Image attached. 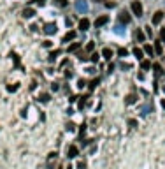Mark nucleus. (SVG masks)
Segmentation results:
<instances>
[{"label": "nucleus", "instance_id": "nucleus-19", "mask_svg": "<svg viewBox=\"0 0 165 169\" xmlns=\"http://www.w3.org/2000/svg\"><path fill=\"white\" fill-rule=\"evenodd\" d=\"M39 100H40V102H44V104H46V102H49V94H40V95H39Z\"/></svg>", "mask_w": 165, "mask_h": 169}, {"label": "nucleus", "instance_id": "nucleus-8", "mask_svg": "<svg viewBox=\"0 0 165 169\" xmlns=\"http://www.w3.org/2000/svg\"><path fill=\"white\" fill-rule=\"evenodd\" d=\"M79 28H81L83 32H84V30H88V28H90V21H88L86 18H83L81 21H79Z\"/></svg>", "mask_w": 165, "mask_h": 169}, {"label": "nucleus", "instance_id": "nucleus-16", "mask_svg": "<svg viewBox=\"0 0 165 169\" xmlns=\"http://www.w3.org/2000/svg\"><path fill=\"white\" fill-rule=\"evenodd\" d=\"M81 48V42H74V44H70L69 46V53H72V51H77Z\"/></svg>", "mask_w": 165, "mask_h": 169}, {"label": "nucleus", "instance_id": "nucleus-20", "mask_svg": "<svg viewBox=\"0 0 165 169\" xmlns=\"http://www.w3.org/2000/svg\"><path fill=\"white\" fill-rule=\"evenodd\" d=\"M141 67H142L144 71H147V69L151 67V62H149V60H142V62H141Z\"/></svg>", "mask_w": 165, "mask_h": 169}, {"label": "nucleus", "instance_id": "nucleus-30", "mask_svg": "<svg viewBox=\"0 0 165 169\" xmlns=\"http://www.w3.org/2000/svg\"><path fill=\"white\" fill-rule=\"evenodd\" d=\"M160 39H162V42H165V28L160 30Z\"/></svg>", "mask_w": 165, "mask_h": 169}, {"label": "nucleus", "instance_id": "nucleus-23", "mask_svg": "<svg viewBox=\"0 0 165 169\" xmlns=\"http://www.w3.org/2000/svg\"><path fill=\"white\" fill-rule=\"evenodd\" d=\"M69 2L67 0H55V5H58V7H65Z\"/></svg>", "mask_w": 165, "mask_h": 169}, {"label": "nucleus", "instance_id": "nucleus-10", "mask_svg": "<svg viewBox=\"0 0 165 169\" xmlns=\"http://www.w3.org/2000/svg\"><path fill=\"white\" fill-rule=\"evenodd\" d=\"M125 102H127V104H135V102H137V95H135V94H130V95H127Z\"/></svg>", "mask_w": 165, "mask_h": 169}, {"label": "nucleus", "instance_id": "nucleus-15", "mask_svg": "<svg viewBox=\"0 0 165 169\" xmlns=\"http://www.w3.org/2000/svg\"><path fill=\"white\" fill-rule=\"evenodd\" d=\"M144 53H147V55H155V48H153V46H151V44H146V46H144Z\"/></svg>", "mask_w": 165, "mask_h": 169}, {"label": "nucleus", "instance_id": "nucleus-25", "mask_svg": "<svg viewBox=\"0 0 165 169\" xmlns=\"http://www.w3.org/2000/svg\"><path fill=\"white\" fill-rule=\"evenodd\" d=\"M127 53H128V51H127L125 48H120V49H118V55L120 56H127Z\"/></svg>", "mask_w": 165, "mask_h": 169}, {"label": "nucleus", "instance_id": "nucleus-28", "mask_svg": "<svg viewBox=\"0 0 165 169\" xmlns=\"http://www.w3.org/2000/svg\"><path fill=\"white\" fill-rule=\"evenodd\" d=\"M98 56H100L98 53H93V55L90 56V60H92V62H98Z\"/></svg>", "mask_w": 165, "mask_h": 169}, {"label": "nucleus", "instance_id": "nucleus-9", "mask_svg": "<svg viewBox=\"0 0 165 169\" xmlns=\"http://www.w3.org/2000/svg\"><path fill=\"white\" fill-rule=\"evenodd\" d=\"M76 7H77V11H83V13H86V11H88L86 4H84V2H81V0H77V2H76Z\"/></svg>", "mask_w": 165, "mask_h": 169}, {"label": "nucleus", "instance_id": "nucleus-36", "mask_svg": "<svg viewBox=\"0 0 165 169\" xmlns=\"http://www.w3.org/2000/svg\"><path fill=\"white\" fill-rule=\"evenodd\" d=\"M162 90H164V92H165V85H164V88H162Z\"/></svg>", "mask_w": 165, "mask_h": 169}, {"label": "nucleus", "instance_id": "nucleus-13", "mask_svg": "<svg viewBox=\"0 0 165 169\" xmlns=\"http://www.w3.org/2000/svg\"><path fill=\"white\" fill-rule=\"evenodd\" d=\"M153 69H155V74H156V76L164 74V69H162V65H160V63H153Z\"/></svg>", "mask_w": 165, "mask_h": 169}, {"label": "nucleus", "instance_id": "nucleus-4", "mask_svg": "<svg viewBox=\"0 0 165 169\" xmlns=\"http://www.w3.org/2000/svg\"><path fill=\"white\" fill-rule=\"evenodd\" d=\"M77 155H79V150H77V146H69V150H67V157H69V159H76V157H77Z\"/></svg>", "mask_w": 165, "mask_h": 169}, {"label": "nucleus", "instance_id": "nucleus-22", "mask_svg": "<svg viewBox=\"0 0 165 169\" xmlns=\"http://www.w3.org/2000/svg\"><path fill=\"white\" fill-rule=\"evenodd\" d=\"M58 55H60V51H58V49H56V51H51V53H49V62H55V58Z\"/></svg>", "mask_w": 165, "mask_h": 169}, {"label": "nucleus", "instance_id": "nucleus-12", "mask_svg": "<svg viewBox=\"0 0 165 169\" xmlns=\"http://www.w3.org/2000/svg\"><path fill=\"white\" fill-rule=\"evenodd\" d=\"M133 56H137L139 60H142V56H144V49H141V48H133Z\"/></svg>", "mask_w": 165, "mask_h": 169}, {"label": "nucleus", "instance_id": "nucleus-32", "mask_svg": "<svg viewBox=\"0 0 165 169\" xmlns=\"http://www.w3.org/2000/svg\"><path fill=\"white\" fill-rule=\"evenodd\" d=\"M84 85H86V81H84V79H79V83H77V86H79V88H83Z\"/></svg>", "mask_w": 165, "mask_h": 169}, {"label": "nucleus", "instance_id": "nucleus-7", "mask_svg": "<svg viewBox=\"0 0 165 169\" xmlns=\"http://www.w3.org/2000/svg\"><path fill=\"white\" fill-rule=\"evenodd\" d=\"M76 35H77V34H76L74 30H70V32H67V34L63 35V39H62V42H69V41H72V39L76 37Z\"/></svg>", "mask_w": 165, "mask_h": 169}, {"label": "nucleus", "instance_id": "nucleus-29", "mask_svg": "<svg viewBox=\"0 0 165 169\" xmlns=\"http://www.w3.org/2000/svg\"><path fill=\"white\" fill-rule=\"evenodd\" d=\"M97 85H98V79H93L92 83H90V90H93V88H95Z\"/></svg>", "mask_w": 165, "mask_h": 169}, {"label": "nucleus", "instance_id": "nucleus-17", "mask_svg": "<svg viewBox=\"0 0 165 169\" xmlns=\"http://www.w3.org/2000/svg\"><path fill=\"white\" fill-rule=\"evenodd\" d=\"M34 14H35L34 9H25V11H23V16H25V18H32Z\"/></svg>", "mask_w": 165, "mask_h": 169}, {"label": "nucleus", "instance_id": "nucleus-6", "mask_svg": "<svg viewBox=\"0 0 165 169\" xmlns=\"http://www.w3.org/2000/svg\"><path fill=\"white\" fill-rule=\"evenodd\" d=\"M107 21H109V18H107V16H100V18L95 19V27H97V28H100V27H104Z\"/></svg>", "mask_w": 165, "mask_h": 169}, {"label": "nucleus", "instance_id": "nucleus-24", "mask_svg": "<svg viewBox=\"0 0 165 169\" xmlns=\"http://www.w3.org/2000/svg\"><path fill=\"white\" fill-rule=\"evenodd\" d=\"M11 58H12V60H14V63H16V67H19V58H18V55H16V53H11Z\"/></svg>", "mask_w": 165, "mask_h": 169}, {"label": "nucleus", "instance_id": "nucleus-33", "mask_svg": "<svg viewBox=\"0 0 165 169\" xmlns=\"http://www.w3.org/2000/svg\"><path fill=\"white\" fill-rule=\"evenodd\" d=\"M128 123L132 125V127H135V125H137V122H135V120H128Z\"/></svg>", "mask_w": 165, "mask_h": 169}, {"label": "nucleus", "instance_id": "nucleus-5", "mask_svg": "<svg viewBox=\"0 0 165 169\" xmlns=\"http://www.w3.org/2000/svg\"><path fill=\"white\" fill-rule=\"evenodd\" d=\"M130 14L128 13H127V11H121V13H120V23H125V25H127V23H130Z\"/></svg>", "mask_w": 165, "mask_h": 169}, {"label": "nucleus", "instance_id": "nucleus-37", "mask_svg": "<svg viewBox=\"0 0 165 169\" xmlns=\"http://www.w3.org/2000/svg\"><path fill=\"white\" fill-rule=\"evenodd\" d=\"M67 169H74V168H70V166H69V168H67Z\"/></svg>", "mask_w": 165, "mask_h": 169}, {"label": "nucleus", "instance_id": "nucleus-26", "mask_svg": "<svg viewBox=\"0 0 165 169\" xmlns=\"http://www.w3.org/2000/svg\"><path fill=\"white\" fill-rule=\"evenodd\" d=\"M77 169H86V162L84 160H79L77 162Z\"/></svg>", "mask_w": 165, "mask_h": 169}, {"label": "nucleus", "instance_id": "nucleus-21", "mask_svg": "<svg viewBox=\"0 0 165 169\" xmlns=\"http://www.w3.org/2000/svg\"><path fill=\"white\" fill-rule=\"evenodd\" d=\"M86 99H88V95H84V97H81V100H79V104H77V108H79V109H83V106L86 104Z\"/></svg>", "mask_w": 165, "mask_h": 169}, {"label": "nucleus", "instance_id": "nucleus-18", "mask_svg": "<svg viewBox=\"0 0 165 169\" xmlns=\"http://www.w3.org/2000/svg\"><path fill=\"white\" fill-rule=\"evenodd\" d=\"M135 37H137V41H141V42H142V41L146 39V35H144V32H142V30H137V32H135Z\"/></svg>", "mask_w": 165, "mask_h": 169}, {"label": "nucleus", "instance_id": "nucleus-2", "mask_svg": "<svg viewBox=\"0 0 165 169\" xmlns=\"http://www.w3.org/2000/svg\"><path fill=\"white\" fill-rule=\"evenodd\" d=\"M56 30H58L56 23H46L44 25V34L46 35H53V34H56Z\"/></svg>", "mask_w": 165, "mask_h": 169}, {"label": "nucleus", "instance_id": "nucleus-38", "mask_svg": "<svg viewBox=\"0 0 165 169\" xmlns=\"http://www.w3.org/2000/svg\"><path fill=\"white\" fill-rule=\"evenodd\" d=\"M95 2H102V0H95Z\"/></svg>", "mask_w": 165, "mask_h": 169}, {"label": "nucleus", "instance_id": "nucleus-1", "mask_svg": "<svg viewBox=\"0 0 165 169\" xmlns=\"http://www.w3.org/2000/svg\"><path fill=\"white\" fill-rule=\"evenodd\" d=\"M132 13H133L137 18H141V16H142V4L137 2V0H133V2H132Z\"/></svg>", "mask_w": 165, "mask_h": 169}, {"label": "nucleus", "instance_id": "nucleus-27", "mask_svg": "<svg viewBox=\"0 0 165 169\" xmlns=\"http://www.w3.org/2000/svg\"><path fill=\"white\" fill-rule=\"evenodd\" d=\"M7 90L9 92H16L18 90V85H7Z\"/></svg>", "mask_w": 165, "mask_h": 169}, {"label": "nucleus", "instance_id": "nucleus-31", "mask_svg": "<svg viewBox=\"0 0 165 169\" xmlns=\"http://www.w3.org/2000/svg\"><path fill=\"white\" fill-rule=\"evenodd\" d=\"M93 48H95L93 42H88V44H86V49H88V51H93Z\"/></svg>", "mask_w": 165, "mask_h": 169}, {"label": "nucleus", "instance_id": "nucleus-11", "mask_svg": "<svg viewBox=\"0 0 165 169\" xmlns=\"http://www.w3.org/2000/svg\"><path fill=\"white\" fill-rule=\"evenodd\" d=\"M102 56H104L106 60H111V56H112V49H109V48H104V49H102Z\"/></svg>", "mask_w": 165, "mask_h": 169}, {"label": "nucleus", "instance_id": "nucleus-35", "mask_svg": "<svg viewBox=\"0 0 165 169\" xmlns=\"http://www.w3.org/2000/svg\"><path fill=\"white\" fill-rule=\"evenodd\" d=\"M162 108L165 109V100H162Z\"/></svg>", "mask_w": 165, "mask_h": 169}, {"label": "nucleus", "instance_id": "nucleus-34", "mask_svg": "<svg viewBox=\"0 0 165 169\" xmlns=\"http://www.w3.org/2000/svg\"><path fill=\"white\" fill-rule=\"evenodd\" d=\"M44 2H46V0H35L37 5H44Z\"/></svg>", "mask_w": 165, "mask_h": 169}, {"label": "nucleus", "instance_id": "nucleus-14", "mask_svg": "<svg viewBox=\"0 0 165 169\" xmlns=\"http://www.w3.org/2000/svg\"><path fill=\"white\" fill-rule=\"evenodd\" d=\"M155 53H158V55H162V53H164V48H162L160 41H156V42H155Z\"/></svg>", "mask_w": 165, "mask_h": 169}, {"label": "nucleus", "instance_id": "nucleus-3", "mask_svg": "<svg viewBox=\"0 0 165 169\" xmlns=\"http://www.w3.org/2000/svg\"><path fill=\"white\" fill-rule=\"evenodd\" d=\"M162 19H164V13H162V11H156V13L153 14V19H151V21H153V25H160Z\"/></svg>", "mask_w": 165, "mask_h": 169}]
</instances>
